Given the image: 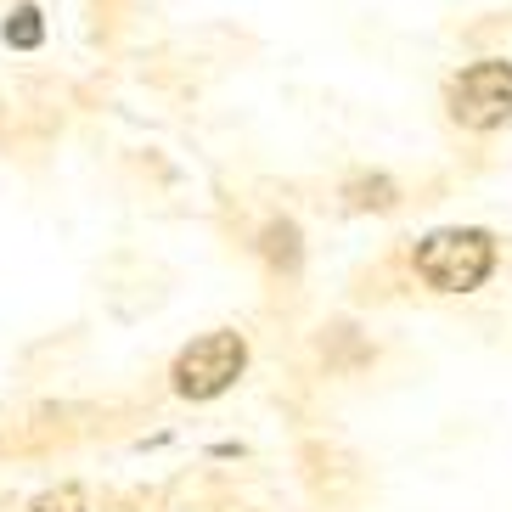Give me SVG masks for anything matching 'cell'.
I'll list each match as a JSON object with an SVG mask.
<instances>
[{"label": "cell", "mask_w": 512, "mask_h": 512, "mask_svg": "<svg viewBox=\"0 0 512 512\" xmlns=\"http://www.w3.org/2000/svg\"><path fill=\"white\" fill-rule=\"evenodd\" d=\"M344 197L355 203V209H394V181H383V175H372V181H349Z\"/></svg>", "instance_id": "obj_5"}, {"label": "cell", "mask_w": 512, "mask_h": 512, "mask_svg": "<svg viewBox=\"0 0 512 512\" xmlns=\"http://www.w3.org/2000/svg\"><path fill=\"white\" fill-rule=\"evenodd\" d=\"M242 366H248V344L237 332H203L197 344L175 355L169 377H175V394H186V400H214L242 377Z\"/></svg>", "instance_id": "obj_3"}, {"label": "cell", "mask_w": 512, "mask_h": 512, "mask_svg": "<svg viewBox=\"0 0 512 512\" xmlns=\"http://www.w3.org/2000/svg\"><path fill=\"white\" fill-rule=\"evenodd\" d=\"M496 271V237L479 226H445L417 242V276L434 293H473Z\"/></svg>", "instance_id": "obj_1"}, {"label": "cell", "mask_w": 512, "mask_h": 512, "mask_svg": "<svg viewBox=\"0 0 512 512\" xmlns=\"http://www.w3.org/2000/svg\"><path fill=\"white\" fill-rule=\"evenodd\" d=\"M29 512H91L85 507V490L79 484H62V490H46V496H34Z\"/></svg>", "instance_id": "obj_7"}, {"label": "cell", "mask_w": 512, "mask_h": 512, "mask_svg": "<svg viewBox=\"0 0 512 512\" xmlns=\"http://www.w3.org/2000/svg\"><path fill=\"white\" fill-rule=\"evenodd\" d=\"M445 107L462 130H501L512 119V62L501 57H484V62H467L462 74L451 79L445 91Z\"/></svg>", "instance_id": "obj_2"}, {"label": "cell", "mask_w": 512, "mask_h": 512, "mask_svg": "<svg viewBox=\"0 0 512 512\" xmlns=\"http://www.w3.org/2000/svg\"><path fill=\"white\" fill-rule=\"evenodd\" d=\"M0 34H6V46L12 51H34L40 40H46V17H40V6H17Z\"/></svg>", "instance_id": "obj_4"}, {"label": "cell", "mask_w": 512, "mask_h": 512, "mask_svg": "<svg viewBox=\"0 0 512 512\" xmlns=\"http://www.w3.org/2000/svg\"><path fill=\"white\" fill-rule=\"evenodd\" d=\"M265 254H271V265H282V271H293V265H299V231L287 226H271L265 231Z\"/></svg>", "instance_id": "obj_6"}]
</instances>
